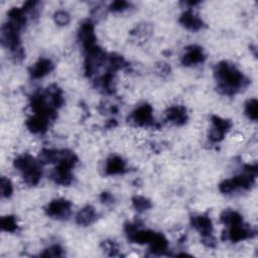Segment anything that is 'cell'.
Here are the masks:
<instances>
[{
	"label": "cell",
	"instance_id": "24",
	"mask_svg": "<svg viewBox=\"0 0 258 258\" xmlns=\"http://www.w3.org/2000/svg\"><path fill=\"white\" fill-rule=\"evenodd\" d=\"M100 86L104 89L106 93H113L114 82H113V75L111 73H107L105 76L101 78Z\"/></svg>",
	"mask_w": 258,
	"mask_h": 258
},
{
	"label": "cell",
	"instance_id": "11",
	"mask_svg": "<svg viewBox=\"0 0 258 258\" xmlns=\"http://www.w3.org/2000/svg\"><path fill=\"white\" fill-rule=\"evenodd\" d=\"M54 70V64L49 58H41L30 69V76L32 79H41Z\"/></svg>",
	"mask_w": 258,
	"mask_h": 258
},
{
	"label": "cell",
	"instance_id": "7",
	"mask_svg": "<svg viewBox=\"0 0 258 258\" xmlns=\"http://www.w3.org/2000/svg\"><path fill=\"white\" fill-rule=\"evenodd\" d=\"M205 61V55L200 47L192 46L187 49L186 54L183 56L182 63L185 66H194L201 64Z\"/></svg>",
	"mask_w": 258,
	"mask_h": 258
},
{
	"label": "cell",
	"instance_id": "23",
	"mask_svg": "<svg viewBox=\"0 0 258 258\" xmlns=\"http://www.w3.org/2000/svg\"><path fill=\"white\" fill-rule=\"evenodd\" d=\"M0 225H1L2 230L6 232H14L17 229L16 220L12 216L3 217L1 219V222H0Z\"/></svg>",
	"mask_w": 258,
	"mask_h": 258
},
{
	"label": "cell",
	"instance_id": "1",
	"mask_svg": "<svg viewBox=\"0 0 258 258\" xmlns=\"http://www.w3.org/2000/svg\"><path fill=\"white\" fill-rule=\"evenodd\" d=\"M215 77L218 82V89L226 95H234L248 84L243 74L234 65L227 62L219 63L216 66Z\"/></svg>",
	"mask_w": 258,
	"mask_h": 258
},
{
	"label": "cell",
	"instance_id": "28",
	"mask_svg": "<svg viewBox=\"0 0 258 258\" xmlns=\"http://www.w3.org/2000/svg\"><path fill=\"white\" fill-rule=\"evenodd\" d=\"M62 255H63V249L58 245L51 246L42 254V256L44 257H59Z\"/></svg>",
	"mask_w": 258,
	"mask_h": 258
},
{
	"label": "cell",
	"instance_id": "30",
	"mask_svg": "<svg viewBox=\"0 0 258 258\" xmlns=\"http://www.w3.org/2000/svg\"><path fill=\"white\" fill-rule=\"evenodd\" d=\"M103 246H104V248H105L106 251L110 252V255H116L118 248H117V245H116L114 242H112V241H106V242L103 243Z\"/></svg>",
	"mask_w": 258,
	"mask_h": 258
},
{
	"label": "cell",
	"instance_id": "29",
	"mask_svg": "<svg viewBox=\"0 0 258 258\" xmlns=\"http://www.w3.org/2000/svg\"><path fill=\"white\" fill-rule=\"evenodd\" d=\"M129 6V3L126 1H123V0H117V1H114L111 5H110V10L114 11V12H118V11H123L124 9H126Z\"/></svg>",
	"mask_w": 258,
	"mask_h": 258
},
{
	"label": "cell",
	"instance_id": "22",
	"mask_svg": "<svg viewBox=\"0 0 258 258\" xmlns=\"http://www.w3.org/2000/svg\"><path fill=\"white\" fill-rule=\"evenodd\" d=\"M257 106H258V102H257L256 99H250L245 106L246 115L248 116L249 119H251V120H253V121H256L257 118H258Z\"/></svg>",
	"mask_w": 258,
	"mask_h": 258
},
{
	"label": "cell",
	"instance_id": "18",
	"mask_svg": "<svg viewBox=\"0 0 258 258\" xmlns=\"http://www.w3.org/2000/svg\"><path fill=\"white\" fill-rule=\"evenodd\" d=\"M62 156V150H55V149H43L42 152L38 155V162L44 165L58 163Z\"/></svg>",
	"mask_w": 258,
	"mask_h": 258
},
{
	"label": "cell",
	"instance_id": "9",
	"mask_svg": "<svg viewBox=\"0 0 258 258\" xmlns=\"http://www.w3.org/2000/svg\"><path fill=\"white\" fill-rule=\"evenodd\" d=\"M180 23L183 27L192 31L199 30L204 26L202 19L196 15L192 10H187L182 14L180 17Z\"/></svg>",
	"mask_w": 258,
	"mask_h": 258
},
{
	"label": "cell",
	"instance_id": "5",
	"mask_svg": "<svg viewBox=\"0 0 258 258\" xmlns=\"http://www.w3.org/2000/svg\"><path fill=\"white\" fill-rule=\"evenodd\" d=\"M212 124L213 127L210 130L209 138L213 143H219L223 140L225 134L231 128V122L226 120V119H222L219 116H213Z\"/></svg>",
	"mask_w": 258,
	"mask_h": 258
},
{
	"label": "cell",
	"instance_id": "13",
	"mask_svg": "<svg viewBox=\"0 0 258 258\" xmlns=\"http://www.w3.org/2000/svg\"><path fill=\"white\" fill-rule=\"evenodd\" d=\"M227 234H228V239H230L232 242H239L248 239V238H250L254 234V232L251 229L240 224V225L230 227V230Z\"/></svg>",
	"mask_w": 258,
	"mask_h": 258
},
{
	"label": "cell",
	"instance_id": "20",
	"mask_svg": "<svg viewBox=\"0 0 258 258\" xmlns=\"http://www.w3.org/2000/svg\"><path fill=\"white\" fill-rule=\"evenodd\" d=\"M24 180L29 186H35L38 184V182L41 181L42 177V168L41 165L36 166L35 168L31 169L30 171L23 173Z\"/></svg>",
	"mask_w": 258,
	"mask_h": 258
},
{
	"label": "cell",
	"instance_id": "17",
	"mask_svg": "<svg viewBox=\"0 0 258 258\" xmlns=\"http://www.w3.org/2000/svg\"><path fill=\"white\" fill-rule=\"evenodd\" d=\"M150 251L154 254L162 255L168 250V240L162 234L155 233L153 239L149 243Z\"/></svg>",
	"mask_w": 258,
	"mask_h": 258
},
{
	"label": "cell",
	"instance_id": "32",
	"mask_svg": "<svg viewBox=\"0 0 258 258\" xmlns=\"http://www.w3.org/2000/svg\"><path fill=\"white\" fill-rule=\"evenodd\" d=\"M101 201H102L103 203H106V204L111 203V202L113 201V197H112L109 193H103V194L101 195Z\"/></svg>",
	"mask_w": 258,
	"mask_h": 258
},
{
	"label": "cell",
	"instance_id": "6",
	"mask_svg": "<svg viewBox=\"0 0 258 258\" xmlns=\"http://www.w3.org/2000/svg\"><path fill=\"white\" fill-rule=\"evenodd\" d=\"M79 39H80L85 51L96 46V35L94 32V26L91 22H85L79 29Z\"/></svg>",
	"mask_w": 258,
	"mask_h": 258
},
{
	"label": "cell",
	"instance_id": "14",
	"mask_svg": "<svg viewBox=\"0 0 258 258\" xmlns=\"http://www.w3.org/2000/svg\"><path fill=\"white\" fill-rule=\"evenodd\" d=\"M97 218L96 211L91 206H86L82 210L79 211L76 217V221L81 226H89L95 222Z\"/></svg>",
	"mask_w": 258,
	"mask_h": 258
},
{
	"label": "cell",
	"instance_id": "16",
	"mask_svg": "<svg viewBox=\"0 0 258 258\" xmlns=\"http://www.w3.org/2000/svg\"><path fill=\"white\" fill-rule=\"evenodd\" d=\"M106 173L113 175V174H120L125 172V162L120 156H111L106 163L105 168Z\"/></svg>",
	"mask_w": 258,
	"mask_h": 258
},
{
	"label": "cell",
	"instance_id": "19",
	"mask_svg": "<svg viewBox=\"0 0 258 258\" xmlns=\"http://www.w3.org/2000/svg\"><path fill=\"white\" fill-rule=\"evenodd\" d=\"M221 222L229 227H233V226H237V225H240L243 224V220H242V217L239 213H237L235 211L232 210H226L222 213L221 218H220Z\"/></svg>",
	"mask_w": 258,
	"mask_h": 258
},
{
	"label": "cell",
	"instance_id": "31",
	"mask_svg": "<svg viewBox=\"0 0 258 258\" xmlns=\"http://www.w3.org/2000/svg\"><path fill=\"white\" fill-rule=\"evenodd\" d=\"M157 73H160L162 76H165V75H168L170 72H171V68L169 67L168 64H165V63H162L160 65H157Z\"/></svg>",
	"mask_w": 258,
	"mask_h": 258
},
{
	"label": "cell",
	"instance_id": "25",
	"mask_svg": "<svg viewBox=\"0 0 258 258\" xmlns=\"http://www.w3.org/2000/svg\"><path fill=\"white\" fill-rule=\"evenodd\" d=\"M55 23L58 26H67L70 23V14L65 10H57L54 14Z\"/></svg>",
	"mask_w": 258,
	"mask_h": 258
},
{
	"label": "cell",
	"instance_id": "26",
	"mask_svg": "<svg viewBox=\"0 0 258 258\" xmlns=\"http://www.w3.org/2000/svg\"><path fill=\"white\" fill-rule=\"evenodd\" d=\"M0 190H1V195L4 198H9L12 195L13 187L8 178L4 176L1 177V181H0Z\"/></svg>",
	"mask_w": 258,
	"mask_h": 258
},
{
	"label": "cell",
	"instance_id": "27",
	"mask_svg": "<svg viewBox=\"0 0 258 258\" xmlns=\"http://www.w3.org/2000/svg\"><path fill=\"white\" fill-rule=\"evenodd\" d=\"M110 67L112 71H117L124 68L126 66V63L124 61V58L120 56H112L110 57V61H109Z\"/></svg>",
	"mask_w": 258,
	"mask_h": 258
},
{
	"label": "cell",
	"instance_id": "15",
	"mask_svg": "<svg viewBox=\"0 0 258 258\" xmlns=\"http://www.w3.org/2000/svg\"><path fill=\"white\" fill-rule=\"evenodd\" d=\"M39 164L41 163L35 161L34 158L29 154H24V155L18 156L17 158H15V161H14V167L19 172H22L23 173L30 171L31 169L35 168Z\"/></svg>",
	"mask_w": 258,
	"mask_h": 258
},
{
	"label": "cell",
	"instance_id": "10",
	"mask_svg": "<svg viewBox=\"0 0 258 258\" xmlns=\"http://www.w3.org/2000/svg\"><path fill=\"white\" fill-rule=\"evenodd\" d=\"M167 120L175 124V125H184L188 120L187 110L183 106H172L167 113Z\"/></svg>",
	"mask_w": 258,
	"mask_h": 258
},
{
	"label": "cell",
	"instance_id": "2",
	"mask_svg": "<svg viewBox=\"0 0 258 258\" xmlns=\"http://www.w3.org/2000/svg\"><path fill=\"white\" fill-rule=\"evenodd\" d=\"M106 62V54L97 46L86 50V61H85V72L87 76L91 77L94 75L103 64Z\"/></svg>",
	"mask_w": 258,
	"mask_h": 258
},
{
	"label": "cell",
	"instance_id": "3",
	"mask_svg": "<svg viewBox=\"0 0 258 258\" xmlns=\"http://www.w3.org/2000/svg\"><path fill=\"white\" fill-rule=\"evenodd\" d=\"M130 120L135 125L147 127L153 126L155 124L154 118L152 115V108L150 105L144 104L141 107H138L130 116Z\"/></svg>",
	"mask_w": 258,
	"mask_h": 258
},
{
	"label": "cell",
	"instance_id": "4",
	"mask_svg": "<svg viewBox=\"0 0 258 258\" xmlns=\"http://www.w3.org/2000/svg\"><path fill=\"white\" fill-rule=\"evenodd\" d=\"M72 204L64 199L55 200L47 207V214L55 219H67L71 215Z\"/></svg>",
	"mask_w": 258,
	"mask_h": 258
},
{
	"label": "cell",
	"instance_id": "12",
	"mask_svg": "<svg viewBox=\"0 0 258 258\" xmlns=\"http://www.w3.org/2000/svg\"><path fill=\"white\" fill-rule=\"evenodd\" d=\"M49 120L45 116L34 114L27 121V126L32 133H44L49 127Z\"/></svg>",
	"mask_w": 258,
	"mask_h": 258
},
{
	"label": "cell",
	"instance_id": "21",
	"mask_svg": "<svg viewBox=\"0 0 258 258\" xmlns=\"http://www.w3.org/2000/svg\"><path fill=\"white\" fill-rule=\"evenodd\" d=\"M132 204L134 209L138 212H143L151 208L150 201L146 199L145 197H142V196H135L132 199Z\"/></svg>",
	"mask_w": 258,
	"mask_h": 258
},
{
	"label": "cell",
	"instance_id": "8",
	"mask_svg": "<svg viewBox=\"0 0 258 258\" xmlns=\"http://www.w3.org/2000/svg\"><path fill=\"white\" fill-rule=\"evenodd\" d=\"M193 227L199 232L203 238L212 236L213 234V224L209 217L207 216H195L192 218Z\"/></svg>",
	"mask_w": 258,
	"mask_h": 258
}]
</instances>
